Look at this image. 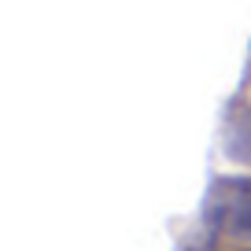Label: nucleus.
Here are the masks:
<instances>
[{
	"instance_id": "obj_1",
	"label": "nucleus",
	"mask_w": 251,
	"mask_h": 251,
	"mask_svg": "<svg viewBox=\"0 0 251 251\" xmlns=\"http://www.w3.org/2000/svg\"><path fill=\"white\" fill-rule=\"evenodd\" d=\"M200 240L218 251H251V170L214 177L203 200Z\"/></svg>"
},
{
	"instance_id": "obj_2",
	"label": "nucleus",
	"mask_w": 251,
	"mask_h": 251,
	"mask_svg": "<svg viewBox=\"0 0 251 251\" xmlns=\"http://www.w3.org/2000/svg\"><path fill=\"white\" fill-rule=\"evenodd\" d=\"M218 144H222V155L236 170H251V89L248 85H240L222 107Z\"/></svg>"
},
{
	"instance_id": "obj_3",
	"label": "nucleus",
	"mask_w": 251,
	"mask_h": 251,
	"mask_svg": "<svg viewBox=\"0 0 251 251\" xmlns=\"http://www.w3.org/2000/svg\"><path fill=\"white\" fill-rule=\"evenodd\" d=\"M181 251H218V248H211V244H203L196 236V240H185V244H181Z\"/></svg>"
},
{
	"instance_id": "obj_4",
	"label": "nucleus",
	"mask_w": 251,
	"mask_h": 251,
	"mask_svg": "<svg viewBox=\"0 0 251 251\" xmlns=\"http://www.w3.org/2000/svg\"><path fill=\"white\" fill-rule=\"evenodd\" d=\"M244 85L251 89V55H248V71H244Z\"/></svg>"
}]
</instances>
